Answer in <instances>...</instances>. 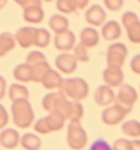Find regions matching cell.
I'll return each instance as SVG.
<instances>
[{
  "label": "cell",
  "instance_id": "cell-1",
  "mask_svg": "<svg viewBox=\"0 0 140 150\" xmlns=\"http://www.w3.org/2000/svg\"><path fill=\"white\" fill-rule=\"evenodd\" d=\"M11 114L14 125L19 128H29L33 124L35 115L29 100L13 101L11 104Z\"/></svg>",
  "mask_w": 140,
  "mask_h": 150
},
{
  "label": "cell",
  "instance_id": "cell-2",
  "mask_svg": "<svg viewBox=\"0 0 140 150\" xmlns=\"http://www.w3.org/2000/svg\"><path fill=\"white\" fill-rule=\"evenodd\" d=\"M89 84L84 79L74 77L62 79V82L58 91L72 101H81L86 99L89 94Z\"/></svg>",
  "mask_w": 140,
  "mask_h": 150
},
{
  "label": "cell",
  "instance_id": "cell-3",
  "mask_svg": "<svg viewBox=\"0 0 140 150\" xmlns=\"http://www.w3.org/2000/svg\"><path fill=\"white\" fill-rule=\"evenodd\" d=\"M42 106L46 112H59L65 116L66 120H68L70 108H71V101L64 96L60 91L50 92L43 98Z\"/></svg>",
  "mask_w": 140,
  "mask_h": 150
},
{
  "label": "cell",
  "instance_id": "cell-4",
  "mask_svg": "<svg viewBox=\"0 0 140 150\" xmlns=\"http://www.w3.org/2000/svg\"><path fill=\"white\" fill-rule=\"evenodd\" d=\"M88 135L80 121H70L67 128V144L74 150H81L87 146Z\"/></svg>",
  "mask_w": 140,
  "mask_h": 150
},
{
  "label": "cell",
  "instance_id": "cell-5",
  "mask_svg": "<svg viewBox=\"0 0 140 150\" xmlns=\"http://www.w3.org/2000/svg\"><path fill=\"white\" fill-rule=\"evenodd\" d=\"M130 111H132V108H128L122 104L115 103L113 105H108L105 110H103L101 117H102L104 124L114 126L122 123Z\"/></svg>",
  "mask_w": 140,
  "mask_h": 150
},
{
  "label": "cell",
  "instance_id": "cell-6",
  "mask_svg": "<svg viewBox=\"0 0 140 150\" xmlns=\"http://www.w3.org/2000/svg\"><path fill=\"white\" fill-rule=\"evenodd\" d=\"M128 55V50L123 43H113L107 47L106 64L107 67H117L122 68L125 64Z\"/></svg>",
  "mask_w": 140,
  "mask_h": 150
},
{
  "label": "cell",
  "instance_id": "cell-7",
  "mask_svg": "<svg viewBox=\"0 0 140 150\" xmlns=\"http://www.w3.org/2000/svg\"><path fill=\"white\" fill-rule=\"evenodd\" d=\"M137 99H138V93H137L136 89L130 84L123 83L119 87V90H118V93L116 96L115 101L116 103L132 110V106L136 103Z\"/></svg>",
  "mask_w": 140,
  "mask_h": 150
},
{
  "label": "cell",
  "instance_id": "cell-8",
  "mask_svg": "<svg viewBox=\"0 0 140 150\" xmlns=\"http://www.w3.org/2000/svg\"><path fill=\"white\" fill-rule=\"evenodd\" d=\"M54 45L56 47V50L60 52H69L76 45V35L69 29L64 32L55 34Z\"/></svg>",
  "mask_w": 140,
  "mask_h": 150
},
{
  "label": "cell",
  "instance_id": "cell-9",
  "mask_svg": "<svg viewBox=\"0 0 140 150\" xmlns=\"http://www.w3.org/2000/svg\"><path fill=\"white\" fill-rule=\"evenodd\" d=\"M55 65L57 67L59 71H62V74H72L78 66V60L76 59L74 54H69L67 52H64L62 54H59L55 59Z\"/></svg>",
  "mask_w": 140,
  "mask_h": 150
},
{
  "label": "cell",
  "instance_id": "cell-10",
  "mask_svg": "<svg viewBox=\"0 0 140 150\" xmlns=\"http://www.w3.org/2000/svg\"><path fill=\"white\" fill-rule=\"evenodd\" d=\"M116 94L113 88L107 84H102L96 88L94 92V101L99 106H108L113 102H115Z\"/></svg>",
  "mask_w": 140,
  "mask_h": 150
},
{
  "label": "cell",
  "instance_id": "cell-11",
  "mask_svg": "<svg viewBox=\"0 0 140 150\" xmlns=\"http://www.w3.org/2000/svg\"><path fill=\"white\" fill-rule=\"evenodd\" d=\"M106 12L100 4H92L86 11V21L93 26H101L106 21Z\"/></svg>",
  "mask_w": 140,
  "mask_h": 150
},
{
  "label": "cell",
  "instance_id": "cell-12",
  "mask_svg": "<svg viewBox=\"0 0 140 150\" xmlns=\"http://www.w3.org/2000/svg\"><path fill=\"white\" fill-rule=\"evenodd\" d=\"M102 78L105 84L111 88H119L124 82V72L122 68L107 67L103 70Z\"/></svg>",
  "mask_w": 140,
  "mask_h": 150
},
{
  "label": "cell",
  "instance_id": "cell-13",
  "mask_svg": "<svg viewBox=\"0 0 140 150\" xmlns=\"http://www.w3.org/2000/svg\"><path fill=\"white\" fill-rule=\"evenodd\" d=\"M20 134L14 128H6L0 132V146L4 149H16L20 144Z\"/></svg>",
  "mask_w": 140,
  "mask_h": 150
},
{
  "label": "cell",
  "instance_id": "cell-14",
  "mask_svg": "<svg viewBox=\"0 0 140 150\" xmlns=\"http://www.w3.org/2000/svg\"><path fill=\"white\" fill-rule=\"evenodd\" d=\"M36 28L34 26H23L18 30L14 34L16 42L22 47V48H29L34 43V34H35Z\"/></svg>",
  "mask_w": 140,
  "mask_h": 150
},
{
  "label": "cell",
  "instance_id": "cell-15",
  "mask_svg": "<svg viewBox=\"0 0 140 150\" xmlns=\"http://www.w3.org/2000/svg\"><path fill=\"white\" fill-rule=\"evenodd\" d=\"M45 13L42 6H30L23 9V19L29 23L38 24L44 20Z\"/></svg>",
  "mask_w": 140,
  "mask_h": 150
},
{
  "label": "cell",
  "instance_id": "cell-16",
  "mask_svg": "<svg viewBox=\"0 0 140 150\" xmlns=\"http://www.w3.org/2000/svg\"><path fill=\"white\" fill-rule=\"evenodd\" d=\"M100 34L94 28H84L80 33V43L87 48H92L99 44Z\"/></svg>",
  "mask_w": 140,
  "mask_h": 150
},
{
  "label": "cell",
  "instance_id": "cell-17",
  "mask_svg": "<svg viewBox=\"0 0 140 150\" xmlns=\"http://www.w3.org/2000/svg\"><path fill=\"white\" fill-rule=\"evenodd\" d=\"M62 79L60 74L58 71L54 70V69H48L46 71V74L44 77L42 78L41 83L43 84V87L48 90H54V89H59L60 84L62 82Z\"/></svg>",
  "mask_w": 140,
  "mask_h": 150
},
{
  "label": "cell",
  "instance_id": "cell-18",
  "mask_svg": "<svg viewBox=\"0 0 140 150\" xmlns=\"http://www.w3.org/2000/svg\"><path fill=\"white\" fill-rule=\"evenodd\" d=\"M122 34V28L117 21H108L102 25V36L106 41H115L119 38Z\"/></svg>",
  "mask_w": 140,
  "mask_h": 150
},
{
  "label": "cell",
  "instance_id": "cell-19",
  "mask_svg": "<svg viewBox=\"0 0 140 150\" xmlns=\"http://www.w3.org/2000/svg\"><path fill=\"white\" fill-rule=\"evenodd\" d=\"M8 96L12 102L18 100H29L30 91L23 84L12 83L8 89Z\"/></svg>",
  "mask_w": 140,
  "mask_h": 150
},
{
  "label": "cell",
  "instance_id": "cell-20",
  "mask_svg": "<svg viewBox=\"0 0 140 150\" xmlns=\"http://www.w3.org/2000/svg\"><path fill=\"white\" fill-rule=\"evenodd\" d=\"M45 121L46 124L48 126V129L49 132H57V130H60V129L64 127L65 125V122L67 121L65 116L60 114L59 112H52L48 113V115L45 116Z\"/></svg>",
  "mask_w": 140,
  "mask_h": 150
},
{
  "label": "cell",
  "instance_id": "cell-21",
  "mask_svg": "<svg viewBox=\"0 0 140 150\" xmlns=\"http://www.w3.org/2000/svg\"><path fill=\"white\" fill-rule=\"evenodd\" d=\"M13 78L19 82H30L32 81V66L23 63L18 65L13 69Z\"/></svg>",
  "mask_w": 140,
  "mask_h": 150
},
{
  "label": "cell",
  "instance_id": "cell-22",
  "mask_svg": "<svg viewBox=\"0 0 140 150\" xmlns=\"http://www.w3.org/2000/svg\"><path fill=\"white\" fill-rule=\"evenodd\" d=\"M16 44L17 42L13 34L10 32L0 33V57H4L10 50H12L16 47Z\"/></svg>",
  "mask_w": 140,
  "mask_h": 150
},
{
  "label": "cell",
  "instance_id": "cell-23",
  "mask_svg": "<svg viewBox=\"0 0 140 150\" xmlns=\"http://www.w3.org/2000/svg\"><path fill=\"white\" fill-rule=\"evenodd\" d=\"M48 25L54 33L57 34L69 29V20L62 14H54L50 17Z\"/></svg>",
  "mask_w": 140,
  "mask_h": 150
},
{
  "label": "cell",
  "instance_id": "cell-24",
  "mask_svg": "<svg viewBox=\"0 0 140 150\" xmlns=\"http://www.w3.org/2000/svg\"><path fill=\"white\" fill-rule=\"evenodd\" d=\"M20 144L25 150H40L42 140L35 134L26 133L20 138Z\"/></svg>",
  "mask_w": 140,
  "mask_h": 150
},
{
  "label": "cell",
  "instance_id": "cell-25",
  "mask_svg": "<svg viewBox=\"0 0 140 150\" xmlns=\"http://www.w3.org/2000/svg\"><path fill=\"white\" fill-rule=\"evenodd\" d=\"M50 33L46 29H36L34 34V43L33 45L40 47V48H45L49 45L50 43Z\"/></svg>",
  "mask_w": 140,
  "mask_h": 150
},
{
  "label": "cell",
  "instance_id": "cell-26",
  "mask_svg": "<svg viewBox=\"0 0 140 150\" xmlns=\"http://www.w3.org/2000/svg\"><path fill=\"white\" fill-rule=\"evenodd\" d=\"M122 132L129 137H140V122L136 121V120H130V121L125 122L122 125Z\"/></svg>",
  "mask_w": 140,
  "mask_h": 150
},
{
  "label": "cell",
  "instance_id": "cell-27",
  "mask_svg": "<svg viewBox=\"0 0 140 150\" xmlns=\"http://www.w3.org/2000/svg\"><path fill=\"white\" fill-rule=\"evenodd\" d=\"M48 69H50V66L47 62L32 66V81L33 82H41L42 78L44 77V75Z\"/></svg>",
  "mask_w": 140,
  "mask_h": 150
},
{
  "label": "cell",
  "instance_id": "cell-28",
  "mask_svg": "<svg viewBox=\"0 0 140 150\" xmlns=\"http://www.w3.org/2000/svg\"><path fill=\"white\" fill-rule=\"evenodd\" d=\"M126 29L127 32V36L129 38V41L135 44H140V21L132 22V24H129Z\"/></svg>",
  "mask_w": 140,
  "mask_h": 150
},
{
  "label": "cell",
  "instance_id": "cell-29",
  "mask_svg": "<svg viewBox=\"0 0 140 150\" xmlns=\"http://www.w3.org/2000/svg\"><path fill=\"white\" fill-rule=\"evenodd\" d=\"M84 108L80 101H72L71 100V108L69 113V121H80L83 116Z\"/></svg>",
  "mask_w": 140,
  "mask_h": 150
},
{
  "label": "cell",
  "instance_id": "cell-30",
  "mask_svg": "<svg viewBox=\"0 0 140 150\" xmlns=\"http://www.w3.org/2000/svg\"><path fill=\"white\" fill-rule=\"evenodd\" d=\"M56 7H57L58 11H60L62 13H66V14L72 13L76 10H78L76 0H57Z\"/></svg>",
  "mask_w": 140,
  "mask_h": 150
},
{
  "label": "cell",
  "instance_id": "cell-31",
  "mask_svg": "<svg viewBox=\"0 0 140 150\" xmlns=\"http://www.w3.org/2000/svg\"><path fill=\"white\" fill-rule=\"evenodd\" d=\"M44 62H46V56L38 50H32L31 53L28 54L25 58V63L29 64L30 66H34V65L44 63Z\"/></svg>",
  "mask_w": 140,
  "mask_h": 150
},
{
  "label": "cell",
  "instance_id": "cell-32",
  "mask_svg": "<svg viewBox=\"0 0 140 150\" xmlns=\"http://www.w3.org/2000/svg\"><path fill=\"white\" fill-rule=\"evenodd\" d=\"M74 56L78 62L81 63H86L89 60V54H88V48L84 45H82L81 43H79L77 45H74Z\"/></svg>",
  "mask_w": 140,
  "mask_h": 150
},
{
  "label": "cell",
  "instance_id": "cell-33",
  "mask_svg": "<svg viewBox=\"0 0 140 150\" xmlns=\"http://www.w3.org/2000/svg\"><path fill=\"white\" fill-rule=\"evenodd\" d=\"M112 150H132V142L126 138H119L114 142Z\"/></svg>",
  "mask_w": 140,
  "mask_h": 150
},
{
  "label": "cell",
  "instance_id": "cell-34",
  "mask_svg": "<svg viewBox=\"0 0 140 150\" xmlns=\"http://www.w3.org/2000/svg\"><path fill=\"white\" fill-rule=\"evenodd\" d=\"M34 130L38 134H42V135H46V134H49V129H48V126L46 124L45 117H42L40 120H37L35 123H34Z\"/></svg>",
  "mask_w": 140,
  "mask_h": 150
},
{
  "label": "cell",
  "instance_id": "cell-35",
  "mask_svg": "<svg viewBox=\"0 0 140 150\" xmlns=\"http://www.w3.org/2000/svg\"><path fill=\"white\" fill-rule=\"evenodd\" d=\"M89 150H112V146L102 138L96 139L95 142H92Z\"/></svg>",
  "mask_w": 140,
  "mask_h": 150
},
{
  "label": "cell",
  "instance_id": "cell-36",
  "mask_svg": "<svg viewBox=\"0 0 140 150\" xmlns=\"http://www.w3.org/2000/svg\"><path fill=\"white\" fill-rule=\"evenodd\" d=\"M104 6L111 11H118L123 8L124 0H103Z\"/></svg>",
  "mask_w": 140,
  "mask_h": 150
},
{
  "label": "cell",
  "instance_id": "cell-37",
  "mask_svg": "<svg viewBox=\"0 0 140 150\" xmlns=\"http://www.w3.org/2000/svg\"><path fill=\"white\" fill-rule=\"evenodd\" d=\"M139 20L138 19V16H137L135 12H132V11H127L123 14L122 17V23H123L124 28H127L129 24H132V22Z\"/></svg>",
  "mask_w": 140,
  "mask_h": 150
},
{
  "label": "cell",
  "instance_id": "cell-38",
  "mask_svg": "<svg viewBox=\"0 0 140 150\" xmlns=\"http://www.w3.org/2000/svg\"><path fill=\"white\" fill-rule=\"evenodd\" d=\"M9 123V114L7 108L0 104V129H4Z\"/></svg>",
  "mask_w": 140,
  "mask_h": 150
},
{
  "label": "cell",
  "instance_id": "cell-39",
  "mask_svg": "<svg viewBox=\"0 0 140 150\" xmlns=\"http://www.w3.org/2000/svg\"><path fill=\"white\" fill-rule=\"evenodd\" d=\"M14 2L23 9L30 6H42V0H14Z\"/></svg>",
  "mask_w": 140,
  "mask_h": 150
},
{
  "label": "cell",
  "instance_id": "cell-40",
  "mask_svg": "<svg viewBox=\"0 0 140 150\" xmlns=\"http://www.w3.org/2000/svg\"><path fill=\"white\" fill-rule=\"evenodd\" d=\"M130 69H132L135 74L140 75V54L136 55V56L130 60Z\"/></svg>",
  "mask_w": 140,
  "mask_h": 150
},
{
  "label": "cell",
  "instance_id": "cell-41",
  "mask_svg": "<svg viewBox=\"0 0 140 150\" xmlns=\"http://www.w3.org/2000/svg\"><path fill=\"white\" fill-rule=\"evenodd\" d=\"M7 80L4 79V76H0V100H2L7 93Z\"/></svg>",
  "mask_w": 140,
  "mask_h": 150
},
{
  "label": "cell",
  "instance_id": "cell-42",
  "mask_svg": "<svg viewBox=\"0 0 140 150\" xmlns=\"http://www.w3.org/2000/svg\"><path fill=\"white\" fill-rule=\"evenodd\" d=\"M89 1H90V0H76L77 8H78L79 10H82V9H84L88 4H89Z\"/></svg>",
  "mask_w": 140,
  "mask_h": 150
},
{
  "label": "cell",
  "instance_id": "cell-43",
  "mask_svg": "<svg viewBox=\"0 0 140 150\" xmlns=\"http://www.w3.org/2000/svg\"><path fill=\"white\" fill-rule=\"evenodd\" d=\"M132 142V150H140V139H134Z\"/></svg>",
  "mask_w": 140,
  "mask_h": 150
},
{
  "label": "cell",
  "instance_id": "cell-44",
  "mask_svg": "<svg viewBox=\"0 0 140 150\" xmlns=\"http://www.w3.org/2000/svg\"><path fill=\"white\" fill-rule=\"evenodd\" d=\"M8 4V0H0V10L4 9L6 6Z\"/></svg>",
  "mask_w": 140,
  "mask_h": 150
},
{
  "label": "cell",
  "instance_id": "cell-45",
  "mask_svg": "<svg viewBox=\"0 0 140 150\" xmlns=\"http://www.w3.org/2000/svg\"><path fill=\"white\" fill-rule=\"evenodd\" d=\"M44 1H46V2H50V1H54V0H44Z\"/></svg>",
  "mask_w": 140,
  "mask_h": 150
},
{
  "label": "cell",
  "instance_id": "cell-46",
  "mask_svg": "<svg viewBox=\"0 0 140 150\" xmlns=\"http://www.w3.org/2000/svg\"><path fill=\"white\" fill-rule=\"evenodd\" d=\"M138 1H139V2H140V0H138Z\"/></svg>",
  "mask_w": 140,
  "mask_h": 150
},
{
  "label": "cell",
  "instance_id": "cell-47",
  "mask_svg": "<svg viewBox=\"0 0 140 150\" xmlns=\"http://www.w3.org/2000/svg\"><path fill=\"white\" fill-rule=\"evenodd\" d=\"M0 150H1V149H0Z\"/></svg>",
  "mask_w": 140,
  "mask_h": 150
}]
</instances>
